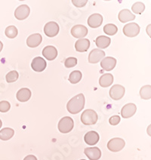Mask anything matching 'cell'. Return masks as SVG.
Listing matches in <instances>:
<instances>
[{
  "mask_svg": "<svg viewBox=\"0 0 151 160\" xmlns=\"http://www.w3.org/2000/svg\"><path fill=\"white\" fill-rule=\"evenodd\" d=\"M85 106V97L83 94H79L70 100L67 105L69 112L72 114L79 113Z\"/></svg>",
  "mask_w": 151,
  "mask_h": 160,
  "instance_id": "obj_1",
  "label": "cell"
},
{
  "mask_svg": "<svg viewBox=\"0 0 151 160\" xmlns=\"http://www.w3.org/2000/svg\"><path fill=\"white\" fill-rule=\"evenodd\" d=\"M98 116L97 112L93 110H86L82 113L81 121L84 125H94L97 122Z\"/></svg>",
  "mask_w": 151,
  "mask_h": 160,
  "instance_id": "obj_2",
  "label": "cell"
},
{
  "mask_svg": "<svg viewBox=\"0 0 151 160\" xmlns=\"http://www.w3.org/2000/svg\"><path fill=\"white\" fill-rule=\"evenodd\" d=\"M74 122L72 118L69 116H65L60 120L58 123V129L61 133L67 134L71 132L72 129L73 128Z\"/></svg>",
  "mask_w": 151,
  "mask_h": 160,
  "instance_id": "obj_3",
  "label": "cell"
},
{
  "mask_svg": "<svg viewBox=\"0 0 151 160\" xmlns=\"http://www.w3.org/2000/svg\"><path fill=\"white\" fill-rule=\"evenodd\" d=\"M125 142L123 139L119 138H113L107 143V148L112 152H119L124 148Z\"/></svg>",
  "mask_w": 151,
  "mask_h": 160,
  "instance_id": "obj_4",
  "label": "cell"
},
{
  "mask_svg": "<svg viewBox=\"0 0 151 160\" xmlns=\"http://www.w3.org/2000/svg\"><path fill=\"white\" fill-rule=\"evenodd\" d=\"M140 32V27L136 23H130L123 27V33L128 37L137 36Z\"/></svg>",
  "mask_w": 151,
  "mask_h": 160,
  "instance_id": "obj_5",
  "label": "cell"
},
{
  "mask_svg": "<svg viewBox=\"0 0 151 160\" xmlns=\"http://www.w3.org/2000/svg\"><path fill=\"white\" fill-rule=\"evenodd\" d=\"M125 88L123 85H113L112 88L110 90V96L112 99L118 101L123 98L125 94Z\"/></svg>",
  "mask_w": 151,
  "mask_h": 160,
  "instance_id": "obj_6",
  "label": "cell"
},
{
  "mask_svg": "<svg viewBox=\"0 0 151 160\" xmlns=\"http://www.w3.org/2000/svg\"><path fill=\"white\" fill-rule=\"evenodd\" d=\"M44 32L48 37H54L59 32V26L54 21L47 23L44 27Z\"/></svg>",
  "mask_w": 151,
  "mask_h": 160,
  "instance_id": "obj_7",
  "label": "cell"
},
{
  "mask_svg": "<svg viewBox=\"0 0 151 160\" xmlns=\"http://www.w3.org/2000/svg\"><path fill=\"white\" fill-rule=\"evenodd\" d=\"M30 9L27 5H21L16 8L14 12V16L18 20H24L28 17L30 14Z\"/></svg>",
  "mask_w": 151,
  "mask_h": 160,
  "instance_id": "obj_8",
  "label": "cell"
},
{
  "mask_svg": "<svg viewBox=\"0 0 151 160\" xmlns=\"http://www.w3.org/2000/svg\"><path fill=\"white\" fill-rule=\"evenodd\" d=\"M105 57V52L99 48L93 49L88 56V62L91 63H97Z\"/></svg>",
  "mask_w": 151,
  "mask_h": 160,
  "instance_id": "obj_9",
  "label": "cell"
},
{
  "mask_svg": "<svg viewBox=\"0 0 151 160\" xmlns=\"http://www.w3.org/2000/svg\"><path fill=\"white\" fill-rule=\"evenodd\" d=\"M136 110H137V107L134 103H127L122 109L121 115L124 119H128L134 115Z\"/></svg>",
  "mask_w": 151,
  "mask_h": 160,
  "instance_id": "obj_10",
  "label": "cell"
},
{
  "mask_svg": "<svg viewBox=\"0 0 151 160\" xmlns=\"http://www.w3.org/2000/svg\"><path fill=\"white\" fill-rule=\"evenodd\" d=\"M71 34L73 37L81 39V38L85 37L88 34V29L86 27L83 25H76L71 29Z\"/></svg>",
  "mask_w": 151,
  "mask_h": 160,
  "instance_id": "obj_11",
  "label": "cell"
},
{
  "mask_svg": "<svg viewBox=\"0 0 151 160\" xmlns=\"http://www.w3.org/2000/svg\"><path fill=\"white\" fill-rule=\"evenodd\" d=\"M47 63L45 59L43 58L36 57L33 60L31 67L33 70L36 72H43L46 68Z\"/></svg>",
  "mask_w": 151,
  "mask_h": 160,
  "instance_id": "obj_12",
  "label": "cell"
},
{
  "mask_svg": "<svg viewBox=\"0 0 151 160\" xmlns=\"http://www.w3.org/2000/svg\"><path fill=\"white\" fill-rule=\"evenodd\" d=\"M84 152L90 160H98L101 156V151L98 147L85 148Z\"/></svg>",
  "mask_w": 151,
  "mask_h": 160,
  "instance_id": "obj_13",
  "label": "cell"
},
{
  "mask_svg": "<svg viewBox=\"0 0 151 160\" xmlns=\"http://www.w3.org/2000/svg\"><path fill=\"white\" fill-rule=\"evenodd\" d=\"M103 17L100 14H93L88 18V24L92 28H98L102 24Z\"/></svg>",
  "mask_w": 151,
  "mask_h": 160,
  "instance_id": "obj_14",
  "label": "cell"
},
{
  "mask_svg": "<svg viewBox=\"0 0 151 160\" xmlns=\"http://www.w3.org/2000/svg\"><path fill=\"white\" fill-rule=\"evenodd\" d=\"M43 55L48 61H53L58 56V50L52 45H48L43 50Z\"/></svg>",
  "mask_w": 151,
  "mask_h": 160,
  "instance_id": "obj_15",
  "label": "cell"
},
{
  "mask_svg": "<svg viewBox=\"0 0 151 160\" xmlns=\"http://www.w3.org/2000/svg\"><path fill=\"white\" fill-rule=\"evenodd\" d=\"M116 60L112 57H106L101 61V67L106 71H111L116 67Z\"/></svg>",
  "mask_w": 151,
  "mask_h": 160,
  "instance_id": "obj_16",
  "label": "cell"
},
{
  "mask_svg": "<svg viewBox=\"0 0 151 160\" xmlns=\"http://www.w3.org/2000/svg\"><path fill=\"white\" fill-rule=\"evenodd\" d=\"M42 40H43V37L39 33L32 34L27 38V44L30 48H36L41 44Z\"/></svg>",
  "mask_w": 151,
  "mask_h": 160,
  "instance_id": "obj_17",
  "label": "cell"
},
{
  "mask_svg": "<svg viewBox=\"0 0 151 160\" xmlns=\"http://www.w3.org/2000/svg\"><path fill=\"white\" fill-rule=\"evenodd\" d=\"M100 137L99 134H98V132H94V131H91V132H88V133L85 134L84 140L85 143L87 144L91 145V146H93V145H95L98 141H99Z\"/></svg>",
  "mask_w": 151,
  "mask_h": 160,
  "instance_id": "obj_18",
  "label": "cell"
},
{
  "mask_svg": "<svg viewBox=\"0 0 151 160\" xmlns=\"http://www.w3.org/2000/svg\"><path fill=\"white\" fill-rule=\"evenodd\" d=\"M119 20L120 22L126 23L135 19V15L132 13L128 9H123L119 13Z\"/></svg>",
  "mask_w": 151,
  "mask_h": 160,
  "instance_id": "obj_19",
  "label": "cell"
},
{
  "mask_svg": "<svg viewBox=\"0 0 151 160\" xmlns=\"http://www.w3.org/2000/svg\"><path fill=\"white\" fill-rule=\"evenodd\" d=\"M90 47V41L87 39H80L76 42L75 48L78 52H85Z\"/></svg>",
  "mask_w": 151,
  "mask_h": 160,
  "instance_id": "obj_20",
  "label": "cell"
},
{
  "mask_svg": "<svg viewBox=\"0 0 151 160\" xmlns=\"http://www.w3.org/2000/svg\"><path fill=\"white\" fill-rule=\"evenodd\" d=\"M17 99L21 102H26L31 97V91L27 88L20 89L17 93Z\"/></svg>",
  "mask_w": 151,
  "mask_h": 160,
  "instance_id": "obj_21",
  "label": "cell"
},
{
  "mask_svg": "<svg viewBox=\"0 0 151 160\" xmlns=\"http://www.w3.org/2000/svg\"><path fill=\"white\" fill-rule=\"evenodd\" d=\"M113 82V76L110 73L103 74L100 77L99 84L101 87L107 88V87L110 86Z\"/></svg>",
  "mask_w": 151,
  "mask_h": 160,
  "instance_id": "obj_22",
  "label": "cell"
},
{
  "mask_svg": "<svg viewBox=\"0 0 151 160\" xmlns=\"http://www.w3.org/2000/svg\"><path fill=\"white\" fill-rule=\"evenodd\" d=\"M111 39L105 36H100L96 39L95 43L99 48H107L110 44Z\"/></svg>",
  "mask_w": 151,
  "mask_h": 160,
  "instance_id": "obj_23",
  "label": "cell"
},
{
  "mask_svg": "<svg viewBox=\"0 0 151 160\" xmlns=\"http://www.w3.org/2000/svg\"><path fill=\"white\" fill-rule=\"evenodd\" d=\"M14 134V131L12 128H5L0 131V139L3 141H8Z\"/></svg>",
  "mask_w": 151,
  "mask_h": 160,
  "instance_id": "obj_24",
  "label": "cell"
},
{
  "mask_svg": "<svg viewBox=\"0 0 151 160\" xmlns=\"http://www.w3.org/2000/svg\"><path fill=\"white\" fill-rule=\"evenodd\" d=\"M82 77H83V75H82L81 72L79 71V70H74V71H73L70 74L69 81L72 84H76V83L79 82L80 80L82 79Z\"/></svg>",
  "mask_w": 151,
  "mask_h": 160,
  "instance_id": "obj_25",
  "label": "cell"
},
{
  "mask_svg": "<svg viewBox=\"0 0 151 160\" xmlns=\"http://www.w3.org/2000/svg\"><path fill=\"white\" fill-rule=\"evenodd\" d=\"M140 95L142 99L149 100L151 98V86L150 85H144L140 90Z\"/></svg>",
  "mask_w": 151,
  "mask_h": 160,
  "instance_id": "obj_26",
  "label": "cell"
},
{
  "mask_svg": "<svg viewBox=\"0 0 151 160\" xmlns=\"http://www.w3.org/2000/svg\"><path fill=\"white\" fill-rule=\"evenodd\" d=\"M5 35L9 39H14L15 38L16 36H18V29L17 27L15 26H9L5 29Z\"/></svg>",
  "mask_w": 151,
  "mask_h": 160,
  "instance_id": "obj_27",
  "label": "cell"
},
{
  "mask_svg": "<svg viewBox=\"0 0 151 160\" xmlns=\"http://www.w3.org/2000/svg\"><path fill=\"white\" fill-rule=\"evenodd\" d=\"M118 28L116 25L112 24V23H109V24L105 25L103 27V32L107 34V35L113 36L117 32Z\"/></svg>",
  "mask_w": 151,
  "mask_h": 160,
  "instance_id": "obj_28",
  "label": "cell"
},
{
  "mask_svg": "<svg viewBox=\"0 0 151 160\" xmlns=\"http://www.w3.org/2000/svg\"><path fill=\"white\" fill-rule=\"evenodd\" d=\"M145 9V5L143 3L141 2H135L134 4L132 5V10L134 13L141 14H142Z\"/></svg>",
  "mask_w": 151,
  "mask_h": 160,
  "instance_id": "obj_29",
  "label": "cell"
},
{
  "mask_svg": "<svg viewBox=\"0 0 151 160\" xmlns=\"http://www.w3.org/2000/svg\"><path fill=\"white\" fill-rule=\"evenodd\" d=\"M18 77H19V74L17 71L15 70H13V71L9 72L8 74L6 75V81L8 82V83L14 82L15 81H17Z\"/></svg>",
  "mask_w": 151,
  "mask_h": 160,
  "instance_id": "obj_30",
  "label": "cell"
},
{
  "mask_svg": "<svg viewBox=\"0 0 151 160\" xmlns=\"http://www.w3.org/2000/svg\"><path fill=\"white\" fill-rule=\"evenodd\" d=\"M77 64V59L76 58H68L65 61L64 65L67 68H71V67H75Z\"/></svg>",
  "mask_w": 151,
  "mask_h": 160,
  "instance_id": "obj_31",
  "label": "cell"
},
{
  "mask_svg": "<svg viewBox=\"0 0 151 160\" xmlns=\"http://www.w3.org/2000/svg\"><path fill=\"white\" fill-rule=\"evenodd\" d=\"M11 108V104L8 101H1L0 102V112H8Z\"/></svg>",
  "mask_w": 151,
  "mask_h": 160,
  "instance_id": "obj_32",
  "label": "cell"
},
{
  "mask_svg": "<svg viewBox=\"0 0 151 160\" xmlns=\"http://www.w3.org/2000/svg\"><path fill=\"white\" fill-rule=\"evenodd\" d=\"M73 4L78 8H81V7L85 6L87 4L88 1L87 0H73Z\"/></svg>",
  "mask_w": 151,
  "mask_h": 160,
  "instance_id": "obj_33",
  "label": "cell"
},
{
  "mask_svg": "<svg viewBox=\"0 0 151 160\" xmlns=\"http://www.w3.org/2000/svg\"><path fill=\"white\" fill-rule=\"evenodd\" d=\"M120 122V117L119 116H113L110 118L109 119V122L112 125H116L119 123Z\"/></svg>",
  "mask_w": 151,
  "mask_h": 160,
  "instance_id": "obj_34",
  "label": "cell"
},
{
  "mask_svg": "<svg viewBox=\"0 0 151 160\" xmlns=\"http://www.w3.org/2000/svg\"><path fill=\"white\" fill-rule=\"evenodd\" d=\"M23 160H37V159H36V157L35 156L33 155H29L26 156V157L24 158V159Z\"/></svg>",
  "mask_w": 151,
  "mask_h": 160,
  "instance_id": "obj_35",
  "label": "cell"
},
{
  "mask_svg": "<svg viewBox=\"0 0 151 160\" xmlns=\"http://www.w3.org/2000/svg\"><path fill=\"white\" fill-rule=\"evenodd\" d=\"M3 42L0 41V52H1V51L3 50Z\"/></svg>",
  "mask_w": 151,
  "mask_h": 160,
  "instance_id": "obj_36",
  "label": "cell"
},
{
  "mask_svg": "<svg viewBox=\"0 0 151 160\" xmlns=\"http://www.w3.org/2000/svg\"><path fill=\"white\" fill-rule=\"evenodd\" d=\"M2 125H3V122H2V121H1V119H0V128H1V127H2Z\"/></svg>",
  "mask_w": 151,
  "mask_h": 160,
  "instance_id": "obj_37",
  "label": "cell"
},
{
  "mask_svg": "<svg viewBox=\"0 0 151 160\" xmlns=\"http://www.w3.org/2000/svg\"><path fill=\"white\" fill-rule=\"evenodd\" d=\"M81 160H85V159H81Z\"/></svg>",
  "mask_w": 151,
  "mask_h": 160,
  "instance_id": "obj_38",
  "label": "cell"
}]
</instances>
